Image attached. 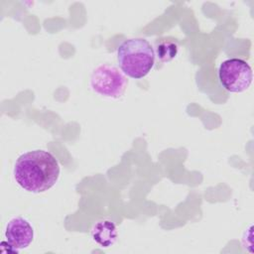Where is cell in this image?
Listing matches in <instances>:
<instances>
[{"mask_svg": "<svg viewBox=\"0 0 254 254\" xmlns=\"http://www.w3.org/2000/svg\"><path fill=\"white\" fill-rule=\"evenodd\" d=\"M13 174L16 183L22 189L39 193L55 186L60 177V166L52 153L34 150L18 157Z\"/></svg>", "mask_w": 254, "mask_h": 254, "instance_id": "cell-1", "label": "cell"}, {"mask_svg": "<svg viewBox=\"0 0 254 254\" xmlns=\"http://www.w3.org/2000/svg\"><path fill=\"white\" fill-rule=\"evenodd\" d=\"M117 59L124 74L139 79L151 71L155 62V52L147 40L129 39L118 47Z\"/></svg>", "mask_w": 254, "mask_h": 254, "instance_id": "cell-2", "label": "cell"}, {"mask_svg": "<svg viewBox=\"0 0 254 254\" xmlns=\"http://www.w3.org/2000/svg\"><path fill=\"white\" fill-rule=\"evenodd\" d=\"M128 80L116 66L100 64L94 68L90 76L92 90L102 96L119 98L125 92Z\"/></svg>", "mask_w": 254, "mask_h": 254, "instance_id": "cell-3", "label": "cell"}, {"mask_svg": "<svg viewBox=\"0 0 254 254\" xmlns=\"http://www.w3.org/2000/svg\"><path fill=\"white\" fill-rule=\"evenodd\" d=\"M220 84L230 92H243L249 88L253 72L249 64L240 59H229L221 63L218 69Z\"/></svg>", "mask_w": 254, "mask_h": 254, "instance_id": "cell-4", "label": "cell"}, {"mask_svg": "<svg viewBox=\"0 0 254 254\" xmlns=\"http://www.w3.org/2000/svg\"><path fill=\"white\" fill-rule=\"evenodd\" d=\"M5 237L9 246L8 252L18 253L19 250L27 248L32 243L34 229L27 219L16 216L11 218L7 223Z\"/></svg>", "mask_w": 254, "mask_h": 254, "instance_id": "cell-5", "label": "cell"}, {"mask_svg": "<svg viewBox=\"0 0 254 254\" xmlns=\"http://www.w3.org/2000/svg\"><path fill=\"white\" fill-rule=\"evenodd\" d=\"M117 235L118 233L115 223L108 219L97 221L91 228L92 239L104 248L113 245L117 239Z\"/></svg>", "mask_w": 254, "mask_h": 254, "instance_id": "cell-6", "label": "cell"}, {"mask_svg": "<svg viewBox=\"0 0 254 254\" xmlns=\"http://www.w3.org/2000/svg\"><path fill=\"white\" fill-rule=\"evenodd\" d=\"M177 53L178 46L173 41L162 39L156 43V56L160 62H170L177 56Z\"/></svg>", "mask_w": 254, "mask_h": 254, "instance_id": "cell-7", "label": "cell"}]
</instances>
